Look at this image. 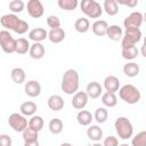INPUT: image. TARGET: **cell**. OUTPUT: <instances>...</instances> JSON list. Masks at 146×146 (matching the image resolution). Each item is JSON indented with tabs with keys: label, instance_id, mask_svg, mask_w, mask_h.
Returning a JSON list of instances; mask_svg holds the SVG:
<instances>
[{
	"label": "cell",
	"instance_id": "6da1fadb",
	"mask_svg": "<svg viewBox=\"0 0 146 146\" xmlns=\"http://www.w3.org/2000/svg\"><path fill=\"white\" fill-rule=\"evenodd\" d=\"M0 24L8 31L11 30L17 34H24L27 32L29 30V24L19 19L17 15L15 14H6L2 15L0 18Z\"/></svg>",
	"mask_w": 146,
	"mask_h": 146
},
{
	"label": "cell",
	"instance_id": "7a4b0ae2",
	"mask_svg": "<svg viewBox=\"0 0 146 146\" xmlns=\"http://www.w3.org/2000/svg\"><path fill=\"white\" fill-rule=\"evenodd\" d=\"M80 86V78L79 73L74 68H68L64 72L62 82H60V88L66 95H74L79 90Z\"/></svg>",
	"mask_w": 146,
	"mask_h": 146
},
{
	"label": "cell",
	"instance_id": "3957f363",
	"mask_svg": "<svg viewBox=\"0 0 146 146\" xmlns=\"http://www.w3.org/2000/svg\"><path fill=\"white\" fill-rule=\"evenodd\" d=\"M119 97L124 103L133 105L140 100L141 94H140L139 89L137 87H135L133 84H124V86L120 87V89H119Z\"/></svg>",
	"mask_w": 146,
	"mask_h": 146
},
{
	"label": "cell",
	"instance_id": "277c9868",
	"mask_svg": "<svg viewBox=\"0 0 146 146\" xmlns=\"http://www.w3.org/2000/svg\"><path fill=\"white\" fill-rule=\"evenodd\" d=\"M114 128H115V131H116L119 138H121L123 140L131 138L133 135V125L130 122V120L125 116L117 117L114 122Z\"/></svg>",
	"mask_w": 146,
	"mask_h": 146
},
{
	"label": "cell",
	"instance_id": "5b68a950",
	"mask_svg": "<svg viewBox=\"0 0 146 146\" xmlns=\"http://www.w3.org/2000/svg\"><path fill=\"white\" fill-rule=\"evenodd\" d=\"M80 7L81 11L90 18H99L103 14V8L96 0H82Z\"/></svg>",
	"mask_w": 146,
	"mask_h": 146
},
{
	"label": "cell",
	"instance_id": "8992f818",
	"mask_svg": "<svg viewBox=\"0 0 146 146\" xmlns=\"http://www.w3.org/2000/svg\"><path fill=\"white\" fill-rule=\"evenodd\" d=\"M140 40H141L140 29L128 27V29H125V31L123 33V36L121 39V48L136 46V43H138Z\"/></svg>",
	"mask_w": 146,
	"mask_h": 146
},
{
	"label": "cell",
	"instance_id": "52a82bcc",
	"mask_svg": "<svg viewBox=\"0 0 146 146\" xmlns=\"http://www.w3.org/2000/svg\"><path fill=\"white\" fill-rule=\"evenodd\" d=\"M15 44H16V39L10 34L9 31L2 30L0 31V47L3 52L6 54H13L15 52Z\"/></svg>",
	"mask_w": 146,
	"mask_h": 146
},
{
	"label": "cell",
	"instance_id": "ba28073f",
	"mask_svg": "<svg viewBox=\"0 0 146 146\" xmlns=\"http://www.w3.org/2000/svg\"><path fill=\"white\" fill-rule=\"evenodd\" d=\"M8 124L16 132H23L27 128V120L21 113H11L8 117Z\"/></svg>",
	"mask_w": 146,
	"mask_h": 146
},
{
	"label": "cell",
	"instance_id": "9c48e42d",
	"mask_svg": "<svg viewBox=\"0 0 146 146\" xmlns=\"http://www.w3.org/2000/svg\"><path fill=\"white\" fill-rule=\"evenodd\" d=\"M26 8L29 15L33 18H40L44 13V7L40 0H29Z\"/></svg>",
	"mask_w": 146,
	"mask_h": 146
},
{
	"label": "cell",
	"instance_id": "30bf717a",
	"mask_svg": "<svg viewBox=\"0 0 146 146\" xmlns=\"http://www.w3.org/2000/svg\"><path fill=\"white\" fill-rule=\"evenodd\" d=\"M143 21H144V16L139 11H132L130 15H128L124 21H123V25L125 29L128 27H136V29H139L140 25L143 24Z\"/></svg>",
	"mask_w": 146,
	"mask_h": 146
},
{
	"label": "cell",
	"instance_id": "8fae6325",
	"mask_svg": "<svg viewBox=\"0 0 146 146\" xmlns=\"http://www.w3.org/2000/svg\"><path fill=\"white\" fill-rule=\"evenodd\" d=\"M88 99L89 97L87 96L86 91H76L74 95H73V98H72V106L75 108V110H83L87 104H88Z\"/></svg>",
	"mask_w": 146,
	"mask_h": 146
},
{
	"label": "cell",
	"instance_id": "7c38bea8",
	"mask_svg": "<svg viewBox=\"0 0 146 146\" xmlns=\"http://www.w3.org/2000/svg\"><path fill=\"white\" fill-rule=\"evenodd\" d=\"M24 91L29 97H38L41 94V84L36 80H30L25 83Z\"/></svg>",
	"mask_w": 146,
	"mask_h": 146
},
{
	"label": "cell",
	"instance_id": "4fadbf2b",
	"mask_svg": "<svg viewBox=\"0 0 146 146\" xmlns=\"http://www.w3.org/2000/svg\"><path fill=\"white\" fill-rule=\"evenodd\" d=\"M86 94L89 98L91 99H96L98 98L102 94H103V87L100 86L99 82H96V81H91L87 84V88H86Z\"/></svg>",
	"mask_w": 146,
	"mask_h": 146
},
{
	"label": "cell",
	"instance_id": "5bb4252c",
	"mask_svg": "<svg viewBox=\"0 0 146 146\" xmlns=\"http://www.w3.org/2000/svg\"><path fill=\"white\" fill-rule=\"evenodd\" d=\"M104 88L107 92L115 94L120 89V80L114 75H108L104 79Z\"/></svg>",
	"mask_w": 146,
	"mask_h": 146
},
{
	"label": "cell",
	"instance_id": "9a60e30c",
	"mask_svg": "<svg viewBox=\"0 0 146 146\" xmlns=\"http://www.w3.org/2000/svg\"><path fill=\"white\" fill-rule=\"evenodd\" d=\"M47 104H48V107L51 111H54V112H58V111L63 110L64 108V105H65L63 97L59 96V95H51L48 98Z\"/></svg>",
	"mask_w": 146,
	"mask_h": 146
},
{
	"label": "cell",
	"instance_id": "2e32d148",
	"mask_svg": "<svg viewBox=\"0 0 146 146\" xmlns=\"http://www.w3.org/2000/svg\"><path fill=\"white\" fill-rule=\"evenodd\" d=\"M29 54H30V57L33 59H41L46 54V49L41 42H34L30 46Z\"/></svg>",
	"mask_w": 146,
	"mask_h": 146
},
{
	"label": "cell",
	"instance_id": "e0dca14e",
	"mask_svg": "<svg viewBox=\"0 0 146 146\" xmlns=\"http://www.w3.org/2000/svg\"><path fill=\"white\" fill-rule=\"evenodd\" d=\"M107 27H108L107 22L106 21H103V19H97L91 25L92 33L95 35H97V36H104V35H106Z\"/></svg>",
	"mask_w": 146,
	"mask_h": 146
},
{
	"label": "cell",
	"instance_id": "ac0fdd59",
	"mask_svg": "<svg viewBox=\"0 0 146 146\" xmlns=\"http://www.w3.org/2000/svg\"><path fill=\"white\" fill-rule=\"evenodd\" d=\"M29 38L34 42H41L48 38V32L43 27H36L29 32Z\"/></svg>",
	"mask_w": 146,
	"mask_h": 146
},
{
	"label": "cell",
	"instance_id": "d6986e66",
	"mask_svg": "<svg viewBox=\"0 0 146 146\" xmlns=\"http://www.w3.org/2000/svg\"><path fill=\"white\" fill-rule=\"evenodd\" d=\"M48 39L52 43H60L65 39V31L62 27L50 29V31L48 32Z\"/></svg>",
	"mask_w": 146,
	"mask_h": 146
},
{
	"label": "cell",
	"instance_id": "ffe728a7",
	"mask_svg": "<svg viewBox=\"0 0 146 146\" xmlns=\"http://www.w3.org/2000/svg\"><path fill=\"white\" fill-rule=\"evenodd\" d=\"M36 110H38L36 104L34 102H31V100L24 102L19 106V112L24 116H32V115H34L35 112H36Z\"/></svg>",
	"mask_w": 146,
	"mask_h": 146
},
{
	"label": "cell",
	"instance_id": "44dd1931",
	"mask_svg": "<svg viewBox=\"0 0 146 146\" xmlns=\"http://www.w3.org/2000/svg\"><path fill=\"white\" fill-rule=\"evenodd\" d=\"M106 35L113 41H119L123 36V31H122L121 26H119V25H115V24L108 25L107 31H106Z\"/></svg>",
	"mask_w": 146,
	"mask_h": 146
},
{
	"label": "cell",
	"instance_id": "7402d4cb",
	"mask_svg": "<svg viewBox=\"0 0 146 146\" xmlns=\"http://www.w3.org/2000/svg\"><path fill=\"white\" fill-rule=\"evenodd\" d=\"M94 120V116L92 114L87 111V110H81L79 111V113L76 114V121L80 125H83V127H87L91 123V121Z\"/></svg>",
	"mask_w": 146,
	"mask_h": 146
},
{
	"label": "cell",
	"instance_id": "603a6c76",
	"mask_svg": "<svg viewBox=\"0 0 146 146\" xmlns=\"http://www.w3.org/2000/svg\"><path fill=\"white\" fill-rule=\"evenodd\" d=\"M87 136L90 140L92 141H96L98 143L102 138H103V130L99 125H90L88 129H87Z\"/></svg>",
	"mask_w": 146,
	"mask_h": 146
},
{
	"label": "cell",
	"instance_id": "cb8c5ba5",
	"mask_svg": "<svg viewBox=\"0 0 146 146\" xmlns=\"http://www.w3.org/2000/svg\"><path fill=\"white\" fill-rule=\"evenodd\" d=\"M140 72V68H139V65L135 62H129L127 64L123 65V73L129 76V78H135L139 74Z\"/></svg>",
	"mask_w": 146,
	"mask_h": 146
},
{
	"label": "cell",
	"instance_id": "d4e9b609",
	"mask_svg": "<svg viewBox=\"0 0 146 146\" xmlns=\"http://www.w3.org/2000/svg\"><path fill=\"white\" fill-rule=\"evenodd\" d=\"M103 10H105V13L110 16H114L119 13V5L116 2V0H105L103 2Z\"/></svg>",
	"mask_w": 146,
	"mask_h": 146
},
{
	"label": "cell",
	"instance_id": "484cf974",
	"mask_svg": "<svg viewBox=\"0 0 146 146\" xmlns=\"http://www.w3.org/2000/svg\"><path fill=\"white\" fill-rule=\"evenodd\" d=\"M10 78L16 84H22L23 82H25L26 74H25V71L22 67H15L10 72Z\"/></svg>",
	"mask_w": 146,
	"mask_h": 146
},
{
	"label": "cell",
	"instance_id": "4316f807",
	"mask_svg": "<svg viewBox=\"0 0 146 146\" xmlns=\"http://www.w3.org/2000/svg\"><path fill=\"white\" fill-rule=\"evenodd\" d=\"M30 42L25 38H18L16 39V44H15V52L18 55H24L29 51L30 49Z\"/></svg>",
	"mask_w": 146,
	"mask_h": 146
},
{
	"label": "cell",
	"instance_id": "83f0119b",
	"mask_svg": "<svg viewBox=\"0 0 146 146\" xmlns=\"http://www.w3.org/2000/svg\"><path fill=\"white\" fill-rule=\"evenodd\" d=\"M90 29V22L86 17H80L74 23V30L79 33H86Z\"/></svg>",
	"mask_w": 146,
	"mask_h": 146
},
{
	"label": "cell",
	"instance_id": "f1b7e54d",
	"mask_svg": "<svg viewBox=\"0 0 146 146\" xmlns=\"http://www.w3.org/2000/svg\"><path fill=\"white\" fill-rule=\"evenodd\" d=\"M102 103L106 107H114L117 104V97L113 92H104L102 94Z\"/></svg>",
	"mask_w": 146,
	"mask_h": 146
},
{
	"label": "cell",
	"instance_id": "f546056e",
	"mask_svg": "<svg viewBox=\"0 0 146 146\" xmlns=\"http://www.w3.org/2000/svg\"><path fill=\"white\" fill-rule=\"evenodd\" d=\"M48 128H49V130H50L51 133H54V135H59V133L63 131V129H64V123H63V121H62L60 119L55 117V119H51V120L49 121Z\"/></svg>",
	"mask_w": 146,
	"mask_h": 146
},
{
	"label": "cell",
	"instance_id": "4dcf8cb0",
	"mask_svg": "<svg viewBox=\"0 0 146 146\" xmlns=\"http://www.w3.org/2000/svg\"><path fill=\"white\" fill-rule=\"evenodd\" d=\"M43 124H44V121H43L42 116L35 115V114L32 115L31 119H30L29 122H27V127L32 128L33 130H35V131H38V132L43 128Z\"/></svg>",
	"mask_w": 146,
	"mask_h": 146
},
{
	"label": "cell",
	"instance_id": "1f68e13d",
	"mask_svg": "<svg viewBox=\"0 0 146 146\" xmlns=\"http://www.w3.org/2000/svg\"><path fill=\"white\" fill-rule=\"evenodd\" d=\"M139 51L137 49L136 46H131V47H125V48H122L121 49V55L124 59L127 60H132L135 58H137Z\"/></svg>",
	"mask_w": 146,
	"mask_h": 146
},
{
	"label": "cell",
	"instance_id": "d6a6232c",
	"mask_svg": "<svg viewBox=\"0 0 146 146\" xmlns=\"http://www.w3.org/2000/svg\"><path fill=\"white\" fill-rule=\"evenodd\" d=\"M57 5L60 9H64L66 11H72L74 9H76L79 2H78V0H58Z\"/></svg>",
	"mask_w": 146,
	"mask_h": 146
},
{
	"label": "cell",
	"instance_id": "836d02e7",
	"mask_svg": "<svg viewBox=\"0 0 146 146\" xmlns=\"http://www.w3.org/2000/svg\"><path fill=\"white\" fill-rule=\"evenodd\" d=\"M94 119L97 121V123H105L107 121V117H108V112L105 107H98L96 111H95V114L92 115Z\"/></svg>",
	"mask_w": 146,
	"mask_h": 146
},
{
	"label": "cell",
	"instance_id": "e575fe53",
	"mask_svg": "<svg viewBox=\"0 0 146 146\" xmlns=\"http://www.w3.org/2000/svg\"><path fill=\"white\" fill-rule=\"evenodd\" d=\"M131 146H146V131H140L131 139Z\"/></svg>",
	"mask_w": 146,
	"mask_h": 146
},
{
	"label": "cell",
	"instance_id": "d590c367",
	"mask_svg": "<svg viewBox=\"0 0 146 146\" xmlns=\"http://www.w3.org/2000/svg\"><path fill=\"white\" fill-rule=\"evenodd\" d=\"M25 8V3L22 0H11L9 2V10L11 11V14H18L22 13Z\"/></svg>",
	"mask_w": 146,
	"mask_h": 146
},
{
	"label": "cell",
	"instance_id": "8d00e7d4",
	"mask_svg": "<svg viewBox=\"0 0 146 146\" xmlns=\"http://www.w3.org/2000/svg\"><path fill=\"white\" fill-rule=\"evenodd\" d=\"M22 133H23L24 141H34V140H38V137H39V132L35 131V130H33L30 127L25 128V130Z\"/></svg>",
	"mask_w": 146,
	"mask_h": 146
},
{
	"label": "cell",
	"instance_id": "74e56055",
	"mask_svg": "<svg viewBox=\"0 0 146 146\" xmlns=\"http://www.w3.org/2000/svg\"><path fill=\"white\" fill-rule=\"evenodd\" d=\"M47 25L50 29H57L60 27V19L56 15H50L47 17Z\"/></svg>",
	"mask_w": 146,
	"mask_h": 146
},
{
	"label": "cell",
	"instance_id": "f35d334b",
	"mask_svg": "<svg viewBox=\"0 0 146 146\" xmlns=\"http://www.w3.org/2000/svg\"><path fill=\"white\" fill-rule=\"evenodd\" d=\"M102 145L103 146H119V140L114 136H108V137H106L104 139Z\"/></svg>",
	"mask_w": 146,
	"mask_h": 146
},
{
	"label": "cell",
	"instance_id": "ab89813d",
	"mask_svg": "<svg viewBox=\"0 0 146 146\" xmlns=\"http://www.w3.org/2000/svg\"><path fill=\"white\" fill-rule=\"evenodd\" d=\"M13 141L11 138L9 137V135L7 133H2L0 135V146H11Z\"/></svg>",
	"mask_w": 146,
	"mask_h": 146
},
{
	"label": "cell",
	"instance_id": "60d3db41",
	"mask_svg": "<svg viewBox=\"0 0 146 146\" xmlns=\"http://www.w3.org/2000/svg\"><path fill=\"white\" fill-rule=\"evenodd\" d=\"M117 5H123V6H128V7H135L138 5V0H116Z\"/></svg>",
	"mask_w": 146,
	"mask_h": 146
},
{
	"label": "cell",
	"instance_id": "b9f144b4",
	"mask_svg": "<svg viewBox=\"0 0 146 146\" xmlns=\"http://www.w3.org/2000/svg\"><path fill=\"white\" fill-rule=\"evenodd\" d=\"M24 146H40L39 140H34V141H24Z\"/></svg>",
	"mask_w": 146,
	"mask_h": 146
},
{
	"label": "cell",
	"instance_id": "7bdbcfd3",
	"mask_svg": "<svg viewBox=\"0 0 146 146\" xmlns=\"http://www.w3.org/2000/svg\"><path fill=\"white\" fill-rule=\"evenodd\" d=\"M60 146H73V145L70 143H63V144H60Z\"/></svg>",
	"mask_w": 146,
	"mask_h": 146
},
{
	"label": "cell",
	"instance_id": "ee69618b",
	"mask_svg": "<svg viewBox=\"0 0 146 146\" xmlns=\"http://www.w3.org/2000/svg\"><path fill=\"white\" fill-rule=\"evenodd\" d=\"M92 146H103V145H102V144H99V143H95Z\"/></svg>",
	"mask_w": 146,
	"mask_h": 146
},
{
	"label": "cell",
	"instance_id": "f6af8a7d",
	"mask_svg": "<svg viewBox=\"0 0 146 146\" xmlns=\"http://www.w3.org/2000/svg\"><path fill=\"white\" fill-rule=\"evenodd\" d=\"M119 146H129L128 144H121V145H119Z\"/></svg>",
	"mask_w": 146,
	"mask_h": 146
}]
</instances>
